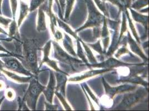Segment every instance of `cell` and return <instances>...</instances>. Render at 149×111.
Returning <instances> with one entry per match:
<instances>
[{
  "label": "cell",
  "mask_w": 149,
  "mask_h": 111,
  "mask_svg": "<svg viewBox=\"0 0 149 111\" xmlns=\"http://www.w3.org/2000/svg\"><path fill=\"white\" fill-rule=\"evenodd\" d=\"M10 2H11V5L12 8L13 19H15L16 12L17 8V0H10Z\"/></svg>",
  "instance_id": "obj_29"
},
{
  "label": "cell",
  "mask_w": 149,
  "mask_h": 111,
  "mask_svg": "<svg viewBox=\"0 0 149 111\" xmlns=\"http://www.w3.org/2000/svg\"><path fill=\"white\" fill-rule=\"evenodd\" d=\"M8 37L12 39H15L16 40L19 41V30H18V26L15 19H13L11 23L9 24L8 27Z\"/></svg>",
  "instance_id": "obj_13"
},
{
  "label": "cell",
  "mask_w": 149,
  "mask_h": 111,
  "mask_svg": "<svg viewBox=\"0 0 149 111\" xmlns=\"http://www.w3.org/2000/svg\"><path fill=\"white\" fill-rule=\"evenodd\" d=\"M87 4V6L89 11L88 18L87 22L84 26L80 28L79 30H76V32L81 31L82 30L89 27H99L104 22L105 17L101 15L97 10L96 7L94 6V4L91 0H86Z\"/></svg>",
  "instance_id": "obj_3"
},
{
  "label": "cell",
  "mask_w": 149,
  "mask_h": 111,
  "mask_svg": "<svg viewBox=\"0 0 149 111\" xmlns=\"http://www.w3.org/2000/svg\"><path fill=\"white\" fill-rule=\"evenodd\" d=\"M5 99V96H2V97H1V99H0V106H1V103H2V102L3 101V100H4V99Z\"/></svg>",
  "instance_id": "obj_44"
},
{
  "label": "cell",
  "mask_w": 149,
  "mask_h": 111,
  "mask_svg": "<svg viewBox=\"0 0 149 111\" xmlns=\"http://www.w3.org/2000/svg\"><path fill=\"white\" fill-rule=\"evenodd\" d=\"M55 93L56 94V96H57V97L60 100V101L62 102V105H63L64 108L66 110H71V108L70 107V106L68 105V104L67 103V102H66V101L65 100V99L63 98V97L61 95V93L58 92H55Z\"/></svg>",
  "instance_id": "obj_28"
},
{
  "label": "cell",
  "mask_w": 149,
  "mask_h": 111,
  "mask_svg": "<svg viewBox=\"0 0 149 111\" xmlns=\"http://www.w3.org/2000/svg\"><path fill=\"white\" fill-rule=\"evenodd\" d=\"M65 1L66 0H59L60 1V3L61 5V10H62V13L64 12V9H65Z\"/></svg>",
  "instance_id": "obj_39"
},
{
  "label": "cell",
  "mask_w": 149,
  "mask_h": 111,
  "mask_svg": "<svg viewBox=\"0 0 149 111\" xmlns=\"http://www.w3.org/2000/svg\"><path fill=\"white\" fill-rule=\"evenodd\" d=\"M9 56H13L15 57V54H9V53H0V58L5 57H9Z\"/></svg>",
  "instance_id": "obj_41"
},
{
  "label": "cell",
  "mask_w": 149,
  "mask_h": 111,
  "mask_svg": "<svg viewBox=\"0 0 149 111\" xmlns=\"http://www.w3.org/2000/svg\"><path fill=\"white\" fill-rule=\"evenodd\" d=\"M80 41H81V43L82 44V45L84 46L85 51H86V55L87 56V57L88 58V60L90 63H97V61L96 60V58H95V57L93 56V55L91 52V51L90 49V48L87 46L86 44H85L83 41H82L81 40H80Z\"/></svg>",
  "instance_id": "obj_22"
},
{
  "label": "cell",
  "mask_w": 149,
  "mask_h": 111,
  "mask_svg": "<svg viewBox=\"0 0 149 111\" xmlns=\"http://www.w3.org/2000/svg\"><path fill=\"white\" fill-rule=\"evenodd\" d=\"M32 78V77H31L30 80V86L24 97L23 100L25 101L27 105L29 106L30 109L35 110L36 107L37 99L40 94L43 92L46 87L41 85L36 79Z\"/></svg>",
  "instance_id": "obj_1"
},
{
  "label": "cell",
  "mask_w": 149,
  "mask_h": 111,
  "mask_svg": "<svg viewBox=\"0 0 149 111\" xmlns=\"http://www.w3.org/2000/svg\"><path fill=\"white\" fill-rule=\"evenodd\" d=\"M54 35L55 36V37H56V38L57 40H60L62 38V34L60 32H59L58 30L56 32H55Z\"/></svg>",
  "instance_id": "obj_38"
},
{
  "label": "cell",
  "mask_w": 149,
  "mask_h": 111,
  "mask_svg": "<svg viewBox=\"0 0 149 111\" xmlns=\"http://www.w3.org/2000/svg\"><path fill=\"white\" fill-rule=\"evenodd\" d=\"M127 30V27H126V19H125V16L124 13H123V23H122V26H121V33H120V36L119 38V41L120 40V38L121 36H123V35L124 34V33L125 32V31ZM118 41V42H119Z\"/></svg>",
  "instance_id": "obj_32"
},
{
  "label": "cell",
  "mask_w": 149,
  "mask_h": 111,
  "mask_svg": "<svg viewBox=\"0 0 149 111\" xmlns=\"http://www.w3.org/2000/svg\"><path fill=\"white\" fill-rule=\"evenodd\" d=\"M56 21L58 22V24H59V26H60L61 27H62V28H63V30L66 31V32H68V33H70V35H72L73 37H74L76 39L79 40V37H77V36L76 35V33L75 32H73V31H72L71 29L68 27V25H66V24H65V23H63L60 19H58V18H57V17H56Z\"/></svg>",
  "instance_id": "obj_21"
},
{
  "label": "cell",
  "mask_w": 149,
  "mask_h": 111,
  "mask_svg": "<svg viewBox=\"0 0 149 111\" xmlns=\"http://www.w3.org/2000/svg\"><path fill=\"white\" fill-rule=\"evenodd\" d=\"M28 5L25 3L24 2L21 1H20V11H19V19L17 21V26L19 27L24 19H25L26 16L27 15L29 11V8L28 7Z\"/></svg>",
  "instance_id": "obj_15"
},
{
  "label": "cell",
  "mask_w": 149,
  "mask_h": 111,
  "mask_svg": "<svg viewBox=\"0 0 149 111\" xmlns=\"http://www.w3.org/2000/svg\"><path fill=\"white\" fill-rule=\"evenodd\" d=\"M85 89L87 90L88 93H89V94L90 95V96L91 97V98L93 99V101H95V102H96L97 104H99V102H98V99H96V97L94 96V94H93V93H92V92L91 91V90L89 89V88L88 87V86H87L86 85H85Z\"/></svg>",
  "instance_id": "obj_35"
},
{
  "label": "cell",
  "mask_w": 149,
  "mask_h": 111,
  "mask_svg": "<svg viewBox=\"0 0 149 111\" xmlns=\"http://www.w3.org/2000/svg\"><path fill=\"white\" fill-rule=\"evenodd\" d=\"M90 46H91L93 49H95V51H96L97 52H98L100 54L102 53L103 51H102V48L100 45V40L97 43L93 44H90Z\"/></svg>",
  "instance_id": "obj_33"
},
{
  "label": "cell",
  "mask_w": 149,
  "mask_h": 111,
  "mask_svg": "<svg viewBox=\"0 0 149 111\" xmlns=\"http://www.w3.org/2000/svg\"><path fill=\"white\" fill-rule=\"evenodd\" d=\"M130 65L131 66V65L120 62L118 60H116L113 58H110L109 60H106V61L102 62L99 64L93 63V65H91L90 66V67L112 69V68L118 67V66H130Z\"/></svg>",
  "instance_id": "obj_8"
},
{
  "label": "cell",
  "mask_w": 149,
  "mask_h": 111,
  "mask_svg": "<svg viewBox=\"0 0 149 111\" xmlns=\"http://www.w3.org/2000/svg\"><path fill=\"white\" fill-rule=\"evenodd\" d=\"M0 51H2V52H6L7 53H9V54H14L13 53L10 52H9L8 50H7L3 46H2L1 45V43H0Z\"/></svg>",
  "instance_id": "obj_40"
},
{
  "label": "cell",
  "mask_w": 149,
  "mask_h": 111,
  "mask_svg": "<svg viewBox=\"0 0 149 111\" xmlns=\"http://www.w3.org/2000/svg\"><path fill=\"white\" fill-rule=\"evenodd\" d=\"M46 24L45 21V15L41 6L38 10V17L37 21V30L38 32L45 31L46 28Z\"/></svg>",
  "instance_id": "obj_14"
},
{
  "label": "cell",
  "mask_w": 149,
  "mask_h": 111,
  "mask_svg": "<svg viewBox=\"0 0 149 111\" xmlns=\"http://www.w3.org/2000/svg\"><path fill=\"white\" fill-rule=\"evenodd\" d=\"M148 5V0H138L133 5L132 8L137 10L141 8V7Z\"/></svg>",
  "instance_id": "obj_27"
},
{
  "label": "cell",
  "mask_w": 149,
  "mask_h": 111,
  "mask_svg": "<svg viewBox=\"0 0 149 111\" xmlns=\"http://www.w3.org/2000/svg\"><path fill=\"white\" fill-rule=\"evenodd\" d=\"M2 72L5 75H6L8 77L10 78L11 79H12V80L16 81V82H17L19 83H27V82H30L31 77H32L31 76L29 77H20L16 74H14V73H13L11 72H10L8 71H7L6 69H4V68L2 69Z\"/></svg>",
  "instance_id": "obj_12"
},
{
  "label": "cell",
  "mask_w": 149,
  "mask_h": 111,
  "mask_svg": "<svg viewBox=\"0 0 149 111\" xmlns=\"http://www.w3.org/2000/svg\"><path fill=\"white\" fill-rule=\"evenodd\" d=\"M4 62V68L11 71L14 72L24 74L27 76L34 77L30 71L27 70L23 65L19 62V60L13 56L5 57L1 58Z\"/></svg>",
  "instance_id": "obj_4"
},
{
  "label": "cell",
  "mask_w": 149,
  "mask_h": 111,
  "mask_svg": "<svg viewBox=\"0 0 149 111\" xmlns=\"http://www.w3.org/2000/svg\"><path fill=\"white\" fill-rule=\"evenodd\" d=\"M55 76L53 72L51 71L50 74V78L49 85L47 87L46 90L44 89L43 93L47 101H49L50 103H52V99L53 96L55 93Z\"/></svg>",
  "instance_id": "obj_9"
},
{
  "label": "cell",
  "mask_w": 149,
  "mask_h": 111,
  "mask_svg": "<svg viewBox=\"0 0 149 111\" xmlns=\"http://www.w3.org/2000/svg\"><path fill=\"white\" fill-rule=\"evenodd\" d=\"M126 15H127V18H128V19H129V26H130V29L131 30V31H132V33H133L134 37H135V38H136V40L137 42L138 43H140L139 38L138 36H137V34L136 32V30H135V27H134V26L133 24H132V22L131 19L130 18L129 13L128 12V11H127V10H126Z\"/></svg>",
  "instance_id": "obj_24"
},
{
  "label": "cell",
  "mask_w": 149,
  "mask_h": 111,
  "mask_svg": "<svg viewBox=\"0 0 149 111\" xmlns=\"http://www.w3.org/2000/svg\"><path fill=\"white\" fill-rule=\"evenodd\" d=\"M51 41H49L46 44V45L45 46L43 51L44 52V58L42 61V62L40 64V66L39 67V69L41 67V66L43 65L44 63H46L47 65H49L50 62H51L52 60H50L49 58V54H50V49H51Z\"/></svg>",
  "instance_id": "obj_17"
},
{
  "label": "cell",
  "mask_w": 149,
  "mask_h": 111,
  "mask_svg": "<svg viewBox=\"0 0 149 111\" xmlns=\"http://www.w3.org/2000/svg\"><path fill=\"white\" fill-rule=\"evenodd\" d=\"M74 1V0H66L67 5H66V13H65V21L68 19L69 16L72 11V8Z\"/></svg>",
  "instance_id": "obj_23"
},
{
  "label": "cell",
  "mask_w": 149,
  "mask_h": 111,
  "mask_svg": "<svg viewBox=\"0 0 149 111\" xmlns=\"http://www.w3.org/2000/svg\"><path fill=\"white\" fill-rule=\"evenodd\" d=\"M127 52H128V50L126 48L123 47V48L121 49L120 50H118V53H116V57L117 58H118L120 56H121V55H122L123 53H127Z\"/></svg>",
  "instance_id": "obj_36"
},
{
  "label": "cell",
  "mask_w": 149,
  "mask_h": 111,
  "mask_svg": "<svg viewBox=\"0 0 149 111\" xmlns=\"http://www.w3.org/2000/svg\"><path fill=\"white\" fill-rule=\"evenodd\" d=\"M3 68H4V62L0 60V76H1V72Z\"/></svg>",
  "instance_id": "obj_42"
},
{
  "label": "cell",
  "mask_w": 149,
  "mask_h": 111,
  "mask_svg": "<svg viewBox=\"0 0 149 111\" xmlns=\"http://www.w3.org/2000/svg\"><path fill=\"white\" fill-rule=\"evenodd\" d=\"M66 75H68L64 72L56 73V78L57 80V85L56 87V92L62 93L65 97V86L68 78Z\"/></svg>",
  "instance_id": "obj_11"
},
{
  "label": "cell",
  "mask_w": 149,
  "mask_h": 111,
  "mask_svg": "<svg viewBox=\"0 0 149 111\" xmlns=\"http://www.w3.org/2000/svg\"><path fill=\"white\" fill-rule=\"evenodd\" d=\"M44 1L45 0H31L29 11L30 12L33 11L37 8V7L40 6Z\"/></svg>",
  "instance_id": "obj_25"
},
{
  "label": "cell",
  "mask_w": 149,
  "mask_h": 111,
  "mask_svg": "<svg viewBox=\"0 0 149 111\" xmlns=\"http://www.w3.org/2000/svg\"><path fill=\"white\" fill-rule=\"evenodd\" d=\"M2 1L0 0V15H2V12H1V3H2Z\"/></svg>",
  "instance_id": "obj_45"
},
{
  "label": "cell",
  "mask_w": 149,
  "mask_h": 111,
  "mask_svg": "<svg viewBox=\"0 0 149 111\" xmlns=\"http://www.w3.org/2000/svg\"><path fill=\"white\" fill-rule=\"evenodd\" d=\"M95 2L96 3L97 5L99 6L100 8V9L104 13V14L105 15V16H108L107 15V11H106V6H105V4L104 2H101L100 0H95Z\"/></svg>",
  "instance_id": "obj_31"
},
{
  "label": "cell",
  "mask_w": 149,
  "mask_h": 111,
  "mask_svg": "<svg viewBox=\"0 0 149 111\" xmlns=\"http://www.w3.org/2000/svg\"><path fill=\"white\" fill-rule=\"evenodd\" d=\"M12 21V19H10L5 18L1 16H0V24L6 28H8L9 24Z\"/></svg>",
  "instance_id": "obj_30"
},
{
  "label": "cell",
  "mask_w": 149,
  "mask_h": 111,
  "mask_svg": "<svg viewBox=\"0 0 149 111\" xmlns=\"http://www.w3.org/2000/svg\"><path fill=\"white\" fill-rule=\"evenodd\" d=\"M77 56H79L81 59L82 60L86 63L87 65V61L85 57V54L82 51V49L81 48V45H80V39L79 40H77Z\"/></svg>",
  "instance_id": "obj_26"
},
{
  "label": "cell",
  "mask_w": 149,
  "mask_h": 111,
  "mask_svg": "<svg viewBox=\"0 0 149 111\" xmlns=\"http://www.w3.org/2000/svg\"><path fill=\"white\" fill-rule=\"evenodd\" d=\"M53 44L55 50V56L57 59L71 65L73 68L75 64L77 65V63H82L79 60L74 58L68 55V54H67L64 51H63L61 47L56 42H53Z\"/></svg>",
  "instance_id": "obj_6"
},
{
  "label": "cell",
  "mask_w": 149,
  "mask_h": 111,
  "mask_svg": "<svg viewBox=\"0 0 149 111\" xmlns=\"http://www.w3.org/2000/svg\"><path fill=\"white\" fill-rule=\"evenodd\" d=\"M46 106V110H57L58 105H52L51 103L49 104L46 102L45 103Z\"/></svg>",
  "instance_id": "obj_34"
},
{
  "label": "cell",
  "mask_w": 149,
  "mask_h": 111,
  "mask_svg": "<svg viewBox=\"0 0 149 111\" xmlns=\"http://www.w3.org/2000/svg\"><path fill=\"white\" fill-rule=\"evenodd\" d=\"M52 4V0H49V10L47 13L49 15L50 17V27L51 28V31L52 32L53 34L55 33V26H56V17L54 16V15L52 13L51 11V6Z\"/></svg>",
  "instance_id": "obj_20"
},
{
  "label": "cell",
  "mask_w": 149,
  "mask_h": 111,
  "mask_svg": "<svg viewBox=\"0 0 149 111\" xmlns=\"http://www.w3.org/2000/svg\"><path fill=\"white\" fill-rule=\"evenodd\" d=\"M128 35H129V43L131 49L132 51L135 52V53L137 54L138 55L140 56L141 57L143 60H145L146 61H148V58L145 56L142 52V51L140 49V47L138 46L136 43L134 41V40L131 38L129 32H128Z\"/></svg>",
  "instance_id": "obj_16"
},
{
  "label": "cell",
  "mask_w": 149,
  "mask_h": 111,
  "mask_svg": "<svg viewBox=\"0 0 149 111\" xmlns=\"http://www.w3.org/2000/svg\"><path fill=\"white\" fill-rule=\"evenodd\" d=\"M131 13H132L133 18L135 19V21L142 23L143 24L145 25V26L146 27V28L147 30L148 22V16H143V15H139L137 13L135 12L132 10H131Z\"/></svg>",
  "instance_id": "obj_18"
},
{
  "label": "cell",
  "mask_w": 149,
  "mask_h": 111,
  "mask_svg": "<svg viewBox=\"0 0 149 111\" xmlns=\"http://www.w3.org/2000/svg\"><path fill=\"white\" fill-rule=\"evenodd\" d=\"M32 44V41H27L24 42L23 54L27 64V68L30 69L33 74H37L39 69L37 67V51L34 47H31Z\"/></svg>",
  "instance_id": "obj_2"
},
{
  "label": "cell",
  "mask_w": 149,
  "mask_h": 111,
  "mask_svg": "<svg viewBox=\"0 0 149 111\" xmlns=\"http://www.w3.org/2000/svg\"><path fill=\"white\" fill-rule=\"evenodd\" d=\"M103 83L105 86L106 94L108 95L111 99H112L115 96V95H116L118 93L123 92L125 91H133L136 88L135 87L129 86V85L111 87L106 83V82L104 78H103Z\"/></svg>",
  "instance_id": "obj_7"
},
{
  "label": "cell",
  "mask_w": 149,
  "mask_h": 111,
  "mask_svg": "<svg viewBox=\"0 0 149 111\" xmlns=\"http://www.w3.org/2000/svg\"><path fill=\"white\" fill-rule=\"evenodd\" d=\"M5 97H6L8 99H14L15 97V94L12 91H7L6 93V96H5Z\"/></svg>",
  "instance_id": "obj_37"
},
{
  "label": "cell",
  "mask_w": 149,
  "mask_h": 111,
  "mask_svg": "<svg viewBox=\"0 0 149 111\" xmlns=\"http://www.w3.org/2000/svg\"><path fill=\"white\" fill-rule=\"evenodd\" d=\"M148 93L144 90H138L135 93L125 95L121 103L116 107L117 108H127L142 101L147 96Z\"/></svg>",
  "instance_id": "obj_5"
},
{
  "label": "cell",
  "mask_w": 149,
  "mask_h": 111,
  "mask_svg": "<svg viewBox=\"0 0 149 111\" xmlns=\"http://www.w3.org/2000/svg\"><path fill=\"white\" fill-rule=\"evenodd\" d=\"M0 33H3V34H4V35H7V33L3 29H2L1 27H0Z\"/></svg>",
  "instance_id": "obj_43"
},
{
  "label": "cell",
  "mask_w": 149,
  "mask_h": 111,
  "mask_svg": "<svg viewBox=\"0 0 149 111\" xmlns=\"http://www.w3.org/2000/svg\"><path fill=\"white\" fill-rule=\"evenodd\" d=\"M112 69H95V70H91L88 72H87L83 74H82L80 76L76 77L74 78H71L68 80V81H72V82H79L82 80H84L85 79H86L87 78H90L91 77H93L94 76L97 75L99 74H101L103 73H105L106 72H108L109 71H111Z\"/></svg>",
  "instance_id": "obj_10"
},
{
  "label": "cell",
  "mask_w": 149,
  "mask_h": 111,
  "mask_svg": "<svg viewBox=\"0 0 149 111\" xmlns=\"http://www.w3.org/2000/svg\"><path fill=\"white\" fill-rule=\"evenodd\" d=\"M65 38L63 40V45L65 46V48L68 51V52L72 56H76V54L74 52V50L73 49V46L71 42V40L68 36L65 34Z\"/></svg>",
  "instance_id": "obj_19"
}]
</instances>
